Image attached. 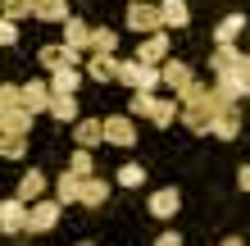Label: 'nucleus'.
Listing matches in <instances>:
<instances>
[{
    "mask_svg": "<svg viewBox=\"0 0 250 246\" xmlns=\"http://www.w3.org/2000/svg\"><path fill=\"white\" fill-rule=\"evenodd\" d=\"M55 201H60V205H82V178L73 169L55 173Z\"/></svg>",
    "mask_w": 250,
    "mask_h": 246,
    "instance_id": "15",
    "label": "nucleus"
},
{
    "mask_svg": "<svg viewBox=\"0 0 250 246\" xmlns=\"http://www.w3.org/2000/svg\"><path fill=\"white\" fill-rule=\"evenodd\" d=\"M141 182H146V169H141L137 160L119 169V187H141Z\"/></svg>",
    "mask_w": 250,
    "mask_h": 246,
    "instance_id": "30",
    "label": "nucleus"
},
{
    "mask_svg": "<svg viewBox=\"0 0 250 246\" xmlns=\"http://www.w3.org/2000/svg\"><path fill=\"white\" fill-rule=\"evenodd\" d=\"M37 64L46 68V73H60V68H82L86 60H82V55L73 50V46L55 41V46H41V50H37Z\"/></svg>",
    "mask_w": 250,
    "mask_h": 246,
    "instance_id": "5",
    "label": "nucleus"
},
{
    "mask_svg": "<svg viewBox=\"0 0 250 246\" xmlns=\"http://www.w3.org/2000/svg\"><path fill=\"white\" fill-rule=\"evenodd\" d=\"M100 141H105V119H78V123H73V146L96 151Z\"/></svg>",
    "mask_w": 250,
    "mask_h": 246,
    "instance_id": "14",
    "label": "nucleus"
},
{
    "mask_svg": "<svg viewBox=\"0 0 250 246\" xmlns=\"http://www.w3.org/2000/svg\"><path fill=\"white\" fill-rule=\"evenodd\" d=\"M146 210H150L155 214V219H173V214H178L182 210V192H178V187H159V192H150V201H146Z\"/></svg>",
    "mask_w": 250,
    "mask_h": 246,
    "instance_id": "10",
    "label": "nucleus"
},
{
    "mask_svg": "<svg viewBox=\"0 0 250 246\" xmlns=\"http://www.w3.org/2000/svg\"><path fill=\"white\" fill-rule=\"evenodd\" d=\"M64 46H73L78 55H86V50H91V23H82L78 14H73V19L64 23Z\"/></svg>",
    "mask_w": 250,
    "mask_h": 246,
    "instance_id": "19",
    "label": "nucleus"
},
{
    "mask_svg": "<svg viewBox=\"0 0 250 246\" xmlns=\"http://www.w3.org/2000/svg\"><path fill=\"white\" fill-rule=\"evenodd\" d=\"M119 50V32L114 27H91V50L86 55H114Z\"/></svg>",
    "mask_w": 250,
    "mask_h": 246,
    "instance_id": "26",
    "label": "nucleus"
},
{
    "mask_svg": "<svg viewBox=\"0 0 250 246\" xmlns=\"http://www.w3.org/2000/svg\"><path fill=\"white\" fill-rule=\"evenodd\" d=\"M159 19H164V32L168 27H187L191 23V5L187 0H159Z\"/></svg>",
    "mask_w": 250,
    "mask_h": 246,
    "instance_id": "20",
    "label": "nucleus"
},
{
    "mask_svg": "<svg viewBox=\"0 0 250 246\" xmlns=\"http://www.w3.org/2000/svg\"><path fill=\"white\" fill-rule=\"evenodd\" d=\"M37 19L41 23H68L73 9H68V0H37Z\"/></svg>",
    "mask_w": 250,
    "mask_h": 246,
    "instance_id": "24",
    "label": "nucleus"
},
{
    "mask_svg": "<svg viewBox=\"0 0 250 246\" xmlns=\"http://www.w3.org/2000/svg\"><path fill=\"white\" fill-rule=\"evenodd\" d=\"M0 233H27V201L19 196H9V201H0Z\"/></svg>",
    "mask_w": 250,
    "mask_h": 246,
    "instance_id": "9",
    "label": "nucleus"
},
{
    "mask_svg": "<svg viewBox=\"0 0 250 246\" xmlns=\"http://www.w3.org/2000/svg\"><path fill=\"white\" fill-rule=\"evenodd\" d=\"M159 78H164V87L173 96H182L187 87H196V73H191V64H182V60H164L159 64Z\"/></svg>",
    "mask_w": 250,
    "mask_h": 246,
    "instance_id": "8",
    "label": "nucleus"
},
{
    "mask_svg": "<svg viewBox=\"0 0 250 246\" xmlns=\"http://www.w3.org/2000/svg\"><path fill=\"white\" fill-rule=\"evenodd\" d=\"M119 82L132 87V91H159L164 78H159L155 64H141V60H119Z\"/></svg>",
    "mask_w": 250,
    "mask_h": 246,
    "instance_id": "3",
    "label": "nucleus"
},
{
    "mask_svg": "<svg viewBox=\"0 0 250 246\" xmlns=\"http://www.w3.org/2000/svg\"><path fill=\"white\" fill-rule=\"evenodd\" d=\"M137 60L141 64H164L168 60V32H155V37H141V46H137Z\"/></svg>",
    "mask_w": 250,
    "mask_h": 246,
    "instance_id": "16",
    "label": "nucleus"
},
{
    "mask_svg": "<svg viewBox=\"0 0 250 246\" xmlns=\"http://www.w3.org/2000/svg\"><path fill=\"white\" fill-rule=\"evenodd\" d=\"M246 32V14H228V19H218L214 27V46H237Z\"/></svg>",
    "mask_w": 250,
    "mask_h": 246,
    "instance_id": "18",
    "label": "nucleus"
},
{
    "mask_svg": "<svg viewBox=\"0 0 250 246\" xmlns=\"http://www.w3.org/2000/svg\"><path fill=\"white\" fill-rule=\"evenodd\" d=\"M237 187H241V192H250V164L237 169Z\"/></svg>",
    "mask_w": 250,
    "mask_h": 246,
    "instance_id": "33",
    "label": "nucleus"
},
{
    "mask_svg": "<svg viewBox=\"0 0 250 246\" xmlns=\"http://www.w3.org/2000/svg\"><path fill=\"white\" fill-rule=\"evenodd\" d=\"M218 246H246L241 237H223V242H218Z\"/></svg>",
    "mask_w": 250,
    "mask_h": 246,
    "instance_id": "34",
    "label": "nucleus"
},
{
    "mask_svg": "<svg viewBox=\"0 0 250 246\" xmlns=\"http://www.w3.org/2000/svg\"><path fill=\"white\" fill-rule=\"evenodd\" d=\"M0 14L14 23H23V19H37V0H0Z\"/></svg>",
    "mask_w": 250,
    "mask_h": 246,
    "instance_id": "27",
    "label": "nucleus"
},
{
    "mask_svg": "<svg viewBox=\"0 0 250 246\" xmlns=\"http://www.w3.org/2000/svg\"><path fill=\"white\" fill-rule=\"evenodd\" d=\"M50 100H55V91H50V82H46V78L23 82V110H32V114H50Z\"/></svg>",
    "mask_w": 250,
    "mask_h": 246,
    "instance_id": "11",
    "label": "nucleus"
},
{
    "mask_svg": "<svg viewBox=\"0 0 250 246\" xmlns=\"http://www.w3.org/2000/svg\"><path fill=\"white\" fill-rule=\"evenodd\" d=\"M50 119H60V123H78V119H82L78 96H55V100H50Z\"/></svg>",
    "mask_w": 250,
    "mask_h": 246,
    "instance_id": "25",
    "label": "nucleus"
},
{
    "mask_svg": "<svg viewBox=\"0 0 250 246\" xmlns=\"http://www.w3.org/2000/svg\"><path fill=\"white\" fill-rule=\"evenodd\" d=\"M132 119H146V123H155V128H168V123H178V114H182V100H168V96H159V91H132Z\"/></svg>",
    "mask_w": 250,
    "mask_h": 246,
    "instance_id": "1",
    "label": "nucleus"
},
{
    "mask_svg": "<svg viewBox=\"0 0 250 246\" xmlns=\"http://www.w3.org/2000/svg\"><path fill=\"white\" fill-rule=\"evenodd\" d=\"M246 100H250V78H246Z\"/></svg>",
    "mask_w": 250,
    "mask_h": 246,
    "instance_id": "35",
    "label": "nucleus"
},
{
    "mask_svg": "<svg viewBox=\"0 0 250 246\" xmlns=\"http://www.w3.org/2000/svg\"><path fill=\"white\" fill-rule=\"evenodd\" d=\"M209 68H214V78L241 73V68H250V55H246V50H237V46H214V55H209Z\"/></svg>",
    "mask_w": 250,
    "mask_h": 246,
    "instance_id": "6",
    "label": "nucleus"
},
{
    "mask_svg": "<svg viewBox=\"0 0 250 246\" xmlns=\"http://www.w3.org/2000/svg\"><path fill=\"white\" fill-rule=\"evenodd\" d=\"M41 196H46V173H41V169H27L23 178H19V201L32 205V201H41Z\"/></svg>",
    "mask_w": 250,
    "mask_h": 246,
    "instance_id": "21",
    "label": "nucleus"
},
{
    "mask_svg": "<svg viewBox=\"0 0 250 246\" xmlns=\"http://www.w3.org/2000/svg\"><path fill=\"white\" fill-rule=\"evenodd\" d=\"M105 141L109 146H137V123H132V114H109L105 119Z\"/></svg>",
    "mask_w": 250,
    "mask_h": 246,
    "instance_id": "7",
    "label": "nucleus"
},
{
    "mask_svg": "<svg viewBox=\"0 0 250 246\" xmlns=\"http://www.w3.org/2000/svg\"><path fill=\"white\" fill-rule=\"evenodd\" d=\"M86 78L91 82H119V60L114 55H86Z\"/></svg>",
    "mask_w": 250,
    "mask_h": 246,
    "instance_id": "17",
    "label": "nucleus"
},
{
    "mask_svg": "<svg viewBox=\"0 0 250 246\" xmlns=\"http://www.w3.org/2000/svg\"><path fill=\"white\" fill-rule=\"evenodd\" d=\"M105 201H109V182L105 178H96V173H91V178H82V205L86 210H100Z\"/></svg>",
    "mask_w": 250,
    "mask_h": 246,
    "instance_id": "22",
    "label": "nucleus"
},
{
    "mask_svg": "<svg viewBox=\"0 0 250 246\" xmlns=\"http://www.w3.org/2000/svg\"><path fill=\"white\" fill-rule=\"evenodd\" d=\"M68 169L78 173V178H91V173H96V160H91V151H86V146H73V155H68Z\"/></svg>",
    "mask_w": 250,
    "mask_h": 246,
    "instance_id": "28",
    "label": "nucleus"
},
{
    "mask_svg": "<svg viewBox=\"0 0 250 246\" xmlns=\"http://www.w3.org/2000/svg\"><path fill=\"white\" fill-rule=\"evenodd\" d=\"M78 246H96V242H78Z\"/></svg>",
    "mask_w": 250,
    "mask_h": 246,
    "instance_id": "36",
    "label": "nucleus"
},
{
    "mask_svg": "<svg viewBox=\"0 0 250 246\" xmlns=\"http://www.w3.org/2000/svg\"><path fill=\"white\" fill-rule=\"evenodd\" d=\"M5 46H19V23L0 14V50H5Z\"/></svg>",
    "mask_w": 250,
    "mask_h": 246,
    "instance_id": "31",
    "label": "nucleus"
},
{
    "mask_svg": "<svg viewBox=\"0 0 250 246\" xmlns=\"http://www.w3.org/2000/svg\"><path fill=\"white\" fill-rule=\"evenodd\" d=\"M27 155V137H0V160H23Z\"/></svg>",
    "mask_w": 250,
    "mask_h": 246,
    "instance_id": "29",
    "label": "nucleus"
},
{
    "mask_svg": "<svg viewBox=\"0 0 250 246\" xmlns=\"http://www.w3.org/2000/svg\"><path fill=\"white\" fill-rule=\"evenodd\" d=\"M32 123H37V114H32V110L14 105V110L0 114V137H27V133H32Z\"/></svg>",
    "mask_w": 250,
    "mask_h": 246,
    "instance_id": "12",
    "label": "nucleus"
},
{
    "mask_svg": "<svg viewBox=\"0 0 250 246\" xmlns=\"http://www.w3.org/2000/svg\"><path fill=\"white\" fill-rule=\"evenodd\" d=\"M50 91L55 96H78V87H82V68H60V73H50Z\"/></svg>",
    "mask_w": 250,
    "mask_h": 246,
    "instance_id": "23",
    "label": "nucleus"
},
{
    "mask_svg": "<svg viewBox=\"0 0 250 246\" xmlns=\"http://www.w3.org/2000/svg\"><path fill=\"white\" fill-rule=\"evenodd\" d=\"M60 219H64V205L55 196H41L27 205V233H50V228H60Z\"/></svg>",
    "mask_w": 250,
    "mask_h": 246,
    "instance_id": "4",
    "label": "nucleus"
},
{
    "mask_svg": "<svg viewBox=\"0 0 250 246\" xmlns=\"http://www.w3.org/2000/svg\"><path fill=\"white\" fill-rule=\"evenodd\" d=\"M209 137H218V141H237V137H241V110H237V105L218 110L214 123H209Z\"/></svg>",
    "mask_w": 250,
    "mask_h": 246,
    "instance_id": "13",
    "label": "nucleus"
},
{
    "mask_svg": "<svg viewBox=\"0 0 250 246\" xmlns=\"http://www.w3.org/2000/svg\"><path fill=\"white\" fill-rule=\"evenodd\" d=\"M123 27H127V32H137V37H155V32H164L159 5H155V0H132L127 14H123Z\"/></svg>",
    "mask_w": 250,
    "mask_h": 246,
    "instance_id": "2",
    "label": "nucleus"
},
{
    "mask_svg": "<svg viewBox=\"0 0 250 246\" xmlns=\"http://www.w3.org/2000/svg\"><path fill=\"white\" fill-rule=\"evenodd\" d=\"M155 246H182V237H178V233H159Z\"/></svg>",
    "mask_w": 250,
    "mask_h": 246,
    "instance_id": "32",
    "label": "nucleus"
}]
</instances>
